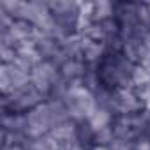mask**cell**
Wrapping results in <instances>:
<instances>
[{
  "label": "cell",
  "mask_w": 150,
  "mask_h": 150,
  "mask_svg": "<svg viewBox=\"0 0 150 150\" xmlns=\"http://www.w3.org/2000/svg\"><path fill=\"white\" fill-rule=\"evenodd\" d=\"M92 150H110V146H106V145H94Z\"/></svg>",
  "instance_id": "cell-1"
}]
</instances>
